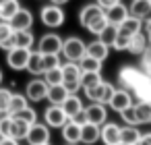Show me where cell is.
<instances>
[{"label":"cell","instance_id":"6da1fadb","mask_svg":"<svg viewBox=\"0 0 151 145\" xmlns=\"http://www.w3.org/2000/svg\"><path fill=\"white\" fill-rule=\"evenodd\" d=\"M60 69H62V85L66 87L68 93H77L79 89H83L81 87V75H83V71H81L79 62H64Z\"/></svg>","mask_w":151,"mask_h":145},{"label":"cell","instance_id":"7a4b0ae2","mask_svg":"<svg viewBox=\"0 0 151 145\" xmlns=\"http://www.w3.org/2000/svg\"><path fill=\"white\" fill-rule=\"evenodd\" d=\"M62 56L66 62H79L83 56H87V44L81 38H66L62 42Z\"/></svg>","mask_w":151,"mask_h":145},{"label":"cell","instance_id":"3957f363","mask_svg":"<svg viewBox=\"0 0 151 145\" xmlns=\"http://www.w3.org/2000/svg\"><path fill=\"white\" fill-rule=\"evenodd\" d=\"M85 91V97L91 102V104H110V100H112V95H114V91H116V87L112 85V83H108V81H101L99 85H95V87H89V89H83Z\"/></svg>","mask_w":151,"mask_h":145},{"label":"cell","instance_id":"277c9868","mask_svg":"<svg viewBox=\"0 0 151 145\" xmlns=\"http://www.w3.org/2000/svg\"><path fill=\"white\" fill-rule=\"evenodd\" d=\"M40 19H42V23H44L46 27H50V29H58V27L64 25L66 15H64L62 6L48 4V6H44V9L40 11Z\"/></svg>","mask_w":151,"mask_h":145},{"label":"cell","instance_id":"5b68a950","mask_svg":"<svg viewBox=\"0 0 151 145\" xmlns=\"http://www.w3.org/2000/svg\"><path fill=\"white\" fill-rule=\"evenodd\" d=\"M143 77H145V73L141 69H137V66H122L120 73H118V83L122 85V89L132 91Z\"/></svg>","mask_w":151,"mask_h":145},{"label":"cell","instance_id":"8992f818","mask_svg":"<svg viewBox=\"0 0 151 145\" xmlns=\"http://www.w3.org/2000/svg\"><path fill=\"white\" fill-rule=\"evenodd\" d=\"M62 38L58 33H46L37 42V52L40 54H60L62 52Z\"/></svg>","mask_w":151,"mask_h":145},{"label":"cell","instance_id":"52a82bcc","mask_svg":"<svg viewBox=\"0 0 151 145\" xmlns=\"http://www.w3.org/2000/svg\"><path fill=\"white\" fill-rule=\"evenodd\" d=\"M29 56H31V50H27V48H15V50L6 52V64L13 71H27Z\"/></svg>","mask_w":151,"mask_h":145},{"label":"cell","instance_id":"ba28073f","mask_svg":"<svg viewBox=\"0 0 151 145\" xmlns=\"http://www.w3.org/2000/svg\"><path fill=\"white\" fill-rule=\"evenodd\" d=\"M48 83L44 81V77L40 79V77H35V79H31L27 85H25V95H27V100H31V102H42V100H46V95H48Z\"/></svg>","mask_w":151,"mask_h":145},{"label":"cell","instance_id":"9c48e42d","mask_svg":"<svg viewBox=\"0 0 151 145\" xmlns=\"http://www.w3.org/2000/svg\"><path fill=\"white\" fill-rule=\"evenodd\" d=\"M44 120L50 128H62L68 122V116L64 114L62 106H48L44 112Z\"/></svg>","mask_w":151,"mask_h":145},{"label":"cell","instance_id":"30bf717a","mask_svg":"<svg viewBox=\"0 0 151 145\" xmlns=\"http://www.w3.org/2000/svg\"><path fill=\"white\" fill-rule=\"evenodd\" d=\"M29 145H46L50 143V126L48 124H42V122H35L29 126V135L25 139Z\"/></svg>","mask_w":151,"mask_h":145},{"label":"cell","instance_id":"8fae6325","mask_svg":"<svg viewBox=\"0 0 151 145\" xmlns=\"http://www.w3.org/2000/svg\"><path fill=\"white\" fill-rule=\"evenodd\" d=\"M106 15V11L97 4V2H91V4H85L81 11H79V23H81V27H89L95 19H99V17H104Z\"/></svg>","mask_w":151,"mask_h":145},{"label":"cell","instance_id":"7c38bea8","mask_svg":"<svg viewBox=\"0 0 151 145\" xmlns=\"http://www.w3.org/2000/svg\"><path fill=\"white\" fill-rule=\"evenodd\" d=\"M114 112H122V110H126V108H130V106H134V102H132V93L128 91V89H116L114 91V95H112V100H110V104H108Z\"/></svg>","mask_w":151,"mask_h":145},{"label":"cell","instance_id":"4fadbf2b","mask_svg":"<svg viewBox=\"0 0 151 145\" xmlns=\"http://www.w3.org/2000/svg\"><path fill=\"white\" fill-rule=\"evenodd\" d=\"M85 116H87V122L104 126L108 122V108L106 104H89L85 108Z\"/></svg>","mask_w":151,"mask_h":145},{"label":"cell","instance_id":"5bb4252c","mask_svg":"<svg viewBox=\"0 0 151 145\" xmlns=\"http://www.w3.org/2000/svg\"><path fill=\"white\" fill-rule=\"evenodd\" d=\"M9 25H11L13 31H31V25H33V15H31V11L21 9V11L9 21Z\"/></svg>","mask_w":151,"mask_h":145},{"label":"cell","instance_id":"9a60e30c","mask_svg":"<svg viewBox=\"0 0 151 145\" xmlns=\"http://www.w3.org/2000/svg\"><path fill=\"white\" fill-rule=\"evenodd\" d=\"M62 110H64V114L68 116V120H73V118H77V116L85 110V106H83V100H81L77 93H70V95L64 100Z\"/></svg>","mask_w":151,"mask_h":145},{"label":"cell","instance_id":"2e32d148","mask_svg":"<svg viewBox=\"0 0 151 145\" xmlns=\"http://www.w3.org/2000/svg\"><path fill=\"white\" fill-rule=\"evenodd\" d=\"M126 17H128V6H124L122 2H118V4H114V6H110V9L106 11V19H108V23L114 25V27H120Z\"/></svg>","mask_w":151,"mask_h":145},{"label":"cell","instance_id":"e0dca14e","mask_svg":"<svg viewBox=\"0 0 151 145\" xmlns=\"http://www.w3.org/2000/svg\"><path fill=\"white\" fill-rule=\"evenodd\" d=\"M60 131H62V139L66 141V145H79L81 143V124H77L75 120H68Z\"/></svg>","mask_w":151,"mask_h":145},{"label":"cell","instance_id":"ac0fdd59","mask_svg":"<svg viewBox=\"0 0 151 145\" xmlns=\"http://www.w3.org/2000/svg\"><path fill=\"white\" fill-rule=\"evenodd\" d=\"M99 139H101V126L91 124V122H87V124L81 126V143L93 145V143H97Z\"/></svg>","mask_w":151,"mask_h":145},{"label":"cell","instance_id":"d6986e66","mask_svg":"<svg viewBox=\"0 0 151 145\" xmlns=\"http://www.w3.org/2000/svg\"><path fill=\"white\" fill-rule=\"evenodd\" d=\"M101 141L106 145H118L120 143V126L116 122H106L101 126Z\"/></svg>","mask_w":151,"mask_h":145},{"label":"cell","instance_id":"ffe728a7","mask_svg":"<svg viewBox=\"0 0 151 145\" xmlns=\"http://www.w3.org/2000/svg\"><path fill=\"white\" fill-rule=\"evenodd\" d=\"M108 54H110V46H106L104 42L93 40V42H89V44H87V56H91V58H95V60L104 62V60L108 58Z\"/></svg>","mask_w":151,"mask_h":145},{"label":"cell","instance_id":"44dd1931","mask_svg":"<svg viewBox=\"0 0 151 145\" xmlns=\"http://www.w3.org/2000/svg\"><path fill=\"white\" fill-rule=\"evenodd\" d=\"M68 95H70V93L66 91L64 85H50V87H48V95H46V100L50 102V106H62L64 100H66Z\"/></svg>","mask_w":151,"mask_h":145},{"label":"cell","instance_id":"7402d4cb","mask_svg":"<svg viewBox=\"0 0 151 145\" xmlns=\"http://www.w3.org/2000/svg\"><path fill=\"white\" fill-rule=\"evenodd\" d=\"M11 118H13V120H11V133H9V137H11V139H17V141L27 139V135H29V124H27L25 120L17 118V116H11Z\"/></svg>","mask_w":151,"mask_h":145},{"label":"cell","instance_id":"603a6c76","mask_svg":"<svg viewBox=\"0 0 151 145\" xmlns=\"http://www.w3.org/2000/svg\"><path fill=\"white\" fill-rule=\"evenodd\" d=\"M21 11L19 0H0V21H11Z\"/></svg>","mask_w":151,"mask_h":145},{"label":"cell","instance_id":"cb8c5ba5","mask_svg":"<svg viewBox=\"0 0 151 145\" xmlns=\"http://www.w3.org/2000/svg\"><path fill=\"white\" fill-rule=\"evenodd\" d=\"M118 31H120V33H126V35L132 38V35H137V33L143 31V21L137 19V17H130V15H128V17L122 21V25L118 27Z\"/></svg>","mask_w":151,"mask_h":145},{"label":"cell","instance_id":"d4e9b609","mask_svg":"<svg viewBox=\"0 0 151 145\" xmlns=\"http://www.w3.org/2000/svg\"><path fill=\"white\" fill-rule=\"evenodd\" d=\"M149 9H151V0H132L130 6H128V15H130V17H137V19H141V21H145Z\"/></svg>","mask_w":151,"mask_h":145},{"label":"cell","instance_id":"484cf974","mask_svg":"<svg viewBox=\"0 0 151 145\" xmlns=\"http://www.w3.org/2000/svg\"><path fill=\"white\" fill-rule=\"evenodd\" d=\"M132 93H134V97L139 100V102H151V77H143L141 81H139V85L132 89Z\"/></svg>","mask_w":151,"mask_h":145},{"label":"cell","instance_id":"4316f807","mask_svg":"<svg viewBox=\"0 0 151 145\" xmlns=\"http://www.w3.org/2000/svg\"><path fill=\"white\" fill-rule=\"evenodd\" d=\"M25 108H29V100L25 93H13V100H11V106H9V116H15L19 112H23Z\"/></svg>","mask_w":151,"mask_h":145},{"label":"cell","instance_id":"83f0119b","mask_svg":"<svg viewBox=\"0 0 151 145\" xmlns=\"http://www.w3.org/2000/svg\"><path fill=\"white\" fill-rule=\"evenodd\" d=\"M13 40H15V48H27L31 50L35 44V38L31 31H13Z\"/></svg>","mask_w":151,"mask_h":145},{"label":"cell","instance_id":"f1b7e54d","mask_svg":"<svg viewBox=\"0 0 151 145\" xmlns=\"http://www.w3.org/2000/svg\"><path fill=\"white\" fill-rule=\"evenodd\" d=\"M147 48H149V42H147V35H145L143 31L130 38V46H128V52H130V54H139V56H141Z\"/></svg>","mask_w":151,"mask_h":145},{"label":"cell","instance_id":"f546056e","mask_svg":"<svg viewBox=\"0 0 151 145\" xmlns=\"http://www.w3.org/2000/svg\"><path fill=\"white\" fill-rule=\"evenodd\" d=\"M141 135L143 133H139V128L137 126H122L120 128V143H126V145H134L139 139H141Z\"/></svg>","mask_w":151,"mask_h":145},{"label":"cell","instance_id":"4dcf8cb0","mask_svg":"<svg viewBox=\"0 0 151 145\" xmlns=\"http://www.w3.org/2000/svg\"><path fill=\"white\" fill-rule=\"evenodd\" d=\"M27 71L33 75V77H44V66H42V54L35 50H31V56H29V64H27Z\"/></svg>","mask_w":151,"mask_h":145},{"label":"cell","instance_id":"1f68e13d","mask_svg":"<svg viewBox=\"0 0 151 145\" xmlns=\"http://www.w3.org/2000/svg\"><path fill=\"white\" fill-rule=\"evenodd\" d=\"M134 110H137V120H139V124L151 122V104H149V102H137V104H134Z\"/></svg>","mask_w":151,"mask_h":145},{"label":"cell","instance_id":"d6a6232c","mask_svg":"<svg viewBox=\"0 0 151 145\" xmlns=\"http://www.w3.org/2000/svg\"><path fill=\"white\" fill-rule=\"evenodd\" d=\"M79 66H81L83 73H101V62L91 58V56H83L79 60Z\"/></svg>","mask_w":151,"mask_h":145},{"label":"cell","instance_id":"836d02e7","mask_svg":"<svg viewBox=\"0 0 151 145\" xmlns=\"http://www.w3.org/2000/svg\"><path fill=\"white\" fill-rule=\"evenodd\" d=\"M42 66L44 73L52 71V69H60V54H42Z\"/></svg>","mask_w":151,"mask_h":145},{"label":"cell","instance_id":"e575fe53","mask_svg":"<svg viewBox=\"0 0 151 145\" xmlns=\"http://www.w3.org/2000/svg\"><path fill=\"white\" fill-rule=\"evenodd\" d=\"M104 79H101V73H83L81 75V87L83 89H89V87H95L99 85Z\"/></svg>","mask_w":151,"mask_h":145},{"label":"cell","instance_id":"d590c367","mask_svg":"<svg viewBox=\"0 0 151 145\" xmlns=\"http://www.w3.org/2000/svg\"><path fill=\"white\" fill-rule=\"evenodd\" d=\"M116 35H118V27H114V25H110V23H108V27H106V29L97 35V40H99V42H104L106 46H110V48H112V44H114Z\"/></svg>","mask_w":151,"mask_h":145},{"label":"cell","instance_id":"8d00e7d4","mask_svg":"<svg viewBox=\"0 0 151 145\" xmlns=\"http://www.w3.org/2000/svg\"><path fill=\"white\" fill-rule=\"evenodd\" d=\"M128 46H130V35H126V33H120V31H118V35H116V40H114L112 48H114V50H118V52H128Z\"/></svg>","mask_w":151,"mask_h":145},{"label":"cell","instance_id":"74e56055","mask_svg":"<svg viewBox=\"0 0 151 145\" xmlns=\"http://www.w3.org/2000/svg\"><path fill=\"white\" fill-rule=\"evenodd\" d=\"M44 81L48 85H62V69H52L44 73Z\"/></svg>","mask_w":151,"mask_h":145},{"label":"cell","instance_id":"f35d334b","mask_svg":"<svg viewBox=\"0 0 151 145\" xmlns=\"http://www.w3.org/2000/svg\"><path fill=\"white\" fill-rule=\"evenodd\" d=\"M11 100H13V91L6 89V87H0V112H2V114L9 112Z\"/></svg>","mask_w":151,"mask_h":145},{"label":"cell","instance_id":"ab89813d","mask_svg":"<svg viewBox=\"0 0 151 145\" xmlns=\"http://www.w3.org/2000/svg\"><path fill=\"white\" fill-rule=\"evenodd\" d=\"M120 118L128 124V126H139V120H137V110H134V106H130V108H126V110H122L120 112Z\"/></svg>","mask_w":151,"mask_h":145},{"label":"cell","instance_id":"60d3db41","mask_svg":"<svg viewBox=\"0 0 151 145\" xmlns=\"http://www.w3.org/2000/svg\"><path fill=\"white\" fill-rule=\"evenodd\" d=\"M106 27H108V19H106V15H104V17L95 19V21H93V23L87 27V31H89V33H93V35H99V33H101Z\"/></svg>","mask_w":151,"mask_h":145},{"label":"cell","instance_id":"b9f144b4","mask_svg":"<svg viewBox=\"0 0 151 145\" xmlns=\"http://www.w3.org/2000/svg\"><path fill=\"white\" fill-rule=\"evenodd\" d=\"M141 71H143L147 77H151V46L141 54Z\"/></svg>","mask_w":151,"mask_h":145},{"label":"cell","instance_id":"7bdbcfd3","mask_svg":"<svg viewBox=\"0 0 151 145\" xmlns=\"http://www.w3.org/2000/svg\"><path fill=\"white\" fill-rule=\"evenodd\" d=\"M15 116H17V118H21V120H25L29 126L37 122V114H35V110H33V108H25L23 112H19V114H15Z\"/></svg>","mask_w":151,"mask_h":145},{"label":"cell","instance_id":"ee69618b","mask_svg":"<svg viewBox=\"0 0 151 145\" xmlns=\"http://www.w3.org/2000/svg\"><path fill=\"white\" fill-rule=\"evenodd\" d=\"M11 116L9 114H2L0 116V139L2 137H9V133H11Z\"/></svg>","mask_w":151,"mask_h":145},{"label":"cell","instance_id":"f6af8a7d","mask_svg":"<svg viewBox=\"0 0 151 145\" xmlns=\"http://www.w3.org/2000/svg\"><path fill=\"white\" fill-rule=\"evenodd\" d=\"M13 35V29H11V25L6 23V21H0V44H2L4 40H9Z\"/></svg>","mask_w":151,"mask_h":145},{"label":"cell","instance_id":"bcb514c9","mask_svg":"<svg viewBox=\"0 0 151 145\" xmlns=\"http://www.w3.org/2000/svg\"><path fill=\"white\" fill-rule=\"evenodd\" d=\"M95 2H97L104 11H108L110 6H114V4H118V2H122V0H95Z\"/></svg>","mask_w":151,"mask_h":145},{"label":"cell","instance_id":"7dc6e473","mask_svg":"<svg viewBox=\"0 0 151 145\" xmlns=\"http://www.w3.org/2000/svg\"><path fill=\"white\" fill-rule=\"evenodd\" d=\"M134 145H151V133H143L141 139H139Z\"/></svg>","mask_w":151,"mask_h":145},{"label":"cell","instance_id":"c3c4849f","mask_svg":"<svg viewBox=\"0 0 151 145\" xmlns=\"http://www.w3.org/2000/svg\"><path fill=\"white\" fill-rule=\"evenodd\" d=\"M145 35H147V42H149V46H151V21L145 23Z\"/></svg>","mask_w":151,"mask_h":145},{"label":"cell","instance_id":"681fc988","mask_svg":"<svg viewBox=\"0 0 151 145\" xmlns=\"http://www.w3.org/2000/svg\"><path fill=\"white\" fill-rule=\"evenodd\" d=\"M66 2H68V0H50V4H56V6H62Z\"/></svg>","mask_w":151,"mask_h":145},{"label":"cell","instance_id":"f907efd6","mask_svg":"<svg viewBox=\"0 0 151 145\" xmlns=\"http://www.w3.org/2000/svg\"><path fill=\"white\" fill-rule=\"evenodd\" d=\"M151 21V9H149V13H147V17H145V23H149Z\"/></svg>","mask_w":151,"mask_h":145},{"label":"cell","instance_id":"816d5d0a","mask_svg":"<svg viewBox=\"0 0 151 145\" xmlns=\"http://www.w3.org/2000/svg\"><path fill=\"white\" fill-rule=\"evenodd\" d=\"M2 81H4V73H2V69H0V85H2Z\"/></svg>","mask_w":151,"mask_h":145},{"label":"cell","instance_id":"f5cc1de1","mask_svg":"<svg viewBox=\"0 0 151 145\" xmlns=\"http://www.w3.org/2000/svg\"><path fill=\"white\" fill-rule=\"evenodd\" d=\"M118 145H126V143H118Z\"/></svg>","mask_w":151,"mask_h":145},{"label":"cell","instance_id":"db71d44e","mask_svg":"<svg viewBox=\"0 0 151 145\" xmlns=\"http://www.w3.org/2000/svg\"><path fill=\"white\" fill-rule=\"evenodd\" d=\"M0 145H4V143H2V141H0Z\"/></svg>","mask_w":151,"mask_h":145},{"label":"cell","instance_id":"11a10c76","mask_svg":"<svg viewBox=\"0 0 151 145\" xmlns=\"http://www.w3.org/2000/svg\"><path fill=\"white\" fill-rule=\"evenodd\" d=\"M46 145H50V143H46Z\"/></svg>","mask_w":151,"mask_h":145},{"label":"cell","instance_id":"9f6ffc18","mask_svg":"<svg viewBox=\"0 0 151 145\" xmlns=\"http://www.w3.org/2000/svg\"><path fill=\"white\" fill-rule=\"evenodd\" d=\"M149 104H151V102H149Z\"/></svg>","mask_w":151,"mask_h":145},{"label":"cell","instance_id":"6f0895ef","mask_svg":"<svg viewBox=\"0 0 151 145\" xmlns=\"http://www.w3.org/2000/svg\"><path fill=\"white\" fill-rule=\"evenodd\" d=\"M149 124H151V122H149Z\"/></svg>","mask_w":151,"mask_h":145}]
</instances>
